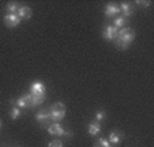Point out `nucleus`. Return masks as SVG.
<instances>
[{"label":"nucleus","instance_id":"obj_20","mask_svg":"<svg viewBox=\"0 0 154 147\" xmlns=\"http://www.w3.org/2000/svg\"><path fill=\"white\" fill-rule=\"evenodd\" d=\"M48 147H63V143L60 140H52Z\"/></svg>","mask_w":154,"mask_h":147},{"label":"nucleus","instance_id":"obj_4","mask_svg":"<svg viewBox=\"0 0 154 147\" xmlns=\"http://www.w3.org/2000/svg\"><path fill=\"white\" fill-rule=\"evenodd\" d=\"M117 34H119V29L115 27L113 25H108L105 26L104 32H102V35L106 41H115L117 38Z\"/></svg>","mask_w":154,"mask_h":147},{"label":"nucleus","instance_id":"obj_12","mask_svg":"<svg viewBox=\"0 0 154 147\" xmlns=\"http://www.w3.org/2000/svg\"><path fill=\"white\" fill-rule=\"evenodd\" d=\"M120 12L123 14V17H130L132 12H134V8H132V6H131L130 3H122L120 4Z\"/></svg>","mask_w":154,"mask_h":147},{"label":"nucleus","instance_id":"obj_5","mask_svg":"<svg viewBox=\"0 0 154 147\" xmlns=\"http://www.w3.org/2000/svg\"><path fill=\"white\" fill-rule=\"evenodd\" d=\"M48 132L51 133V135H68V136H72V132L71 131H64L63 127H61L59 123H53V124H51L49 127H48Z\"/></svg>","mask_w":154,"mask_h":147},{"label":"nucleus","instance_id":"obj_16","mask_svg":"<svg viewBox=\"0 0 154 147\" xmlns=\"http://www.w3.org/2000/svg\"><path fill=\"white\" fill-rule=\"evenodd\" d=\"M6 8H7V11H8L10 14H17L18 10H19V7H18V3H15V2H14V3H12V2H10V3L7 4Z\"/></svg>","mask_w":154,"mask_h":147},{"label":"nucleus","instance_id":"obj_17","mask_svg":"<svg viewBox=\"0 0 154 147\" xmlns=\"http://www.w3.org/2000/svg\"><path fill=\"white\" fill-rule=\"evenodd\" d=\"M15 104H17V106L19 108V109H22V108H29V105H27V101H26V98L25 97H19L17 100V101H15Z\"/></svg>","mask_w":154,"mask_h":147},{"label":"nucleus","instance_id":"obj_8","mask_svg":"<svg viewBox=\"0 0 154 147\" xmlns=\"http://www.w3.org/2000/svg\"><path fill=\"white\" fill-rule=\"evenodd\" d=\"M35 120H37L41 125H45V123H47L48 120H51L49 109H41L40 112L35 115Z\"/></svg>","mask_w":154,"mask_h":147},{"label":"nucleus","instance_id":"obj_7","mask_svg":"<svg viewBox=\"0 0 154 147\" xmlns=\"http://www.w3.org/2000/svg\"><path fill=\"white\" fill-rule=\"evenodd\" d=\"M105 17H108V18H113V17H116V15H119L120 14V7L119 6H116L115 3H109V4H106V7H105Z\"/></svg>","mask_w":154,"mask_h":147},{"label":"nucleus","instance_id":"obj_9","mask_svg":"<svg viewBox=\"0 0 154 147\" xmlns=\"http://www.w3.org/2000/svg\"><path fill=\"white\" fill-rule=\"evenodd\" d=\"M32 14H33L32 8H30V7H27V6L19 7V10H18V12H17V15L19 17V19H26V20L32 18Z\"/></svg>","mask_w":154,"mask_h":147},{"label":"nucleus","instance_id":"obj_18","mask_svg":"<svg viewBox=\"0 0 154 147\" xmlns=\"http://www.w3.org/2000/svg\"><path fill=\"white\" fill-rule=\"evenodd\" d=\"M19 116H20V109L18 106H14L11 110H10V117H11L12 120H17Z\"/></svg>","mask_w":154,"mask_h":147},{"label":"nucleus","instance_id":"obj_22","mask_svg":"<svg viewBox=\"0 0 154 147\" xmlns=\"http://www.w3.org/2000/svg\"><path fill=\"white\" fill-rule=\"evenodd\" d=\"M0 127H2V123H0Z\"/></svg>","mask_w":154,"mask_h":147},{"label":"nucleus","instance_id":"obj_19","mask_svg":"<svg viewBox=\"0 0 154 147\" xmlns=\"http://www.w3.org/2000/svg\"><path fill=\"white\" fill-rule=\"evenodd\" d=\"M104 118H105V112H104V110H98V112L96 113L97 123H98V121H101V120H104Z\"/></svg>","mask_w":154,"mask_h":147},{"label":"nucleus","instance_id":"obj_15","mask_svg":"<svg viewBox=\"0 0 154 147\" xmlns=\"http://www.w3.org/2000/svg\"><path fill=\"white\" fill-rule=\"evenodd\" d=\"M93 147H111V143L108 142V139L101 138V139H98V140L94 142V146Z\"/></svg>","mask_w":154,"mask_h":147},{"label":"nucleus","instance_id":"obj_11","mask_svg":"<svg viewBox=\"0 0 154 147\" xmlns=\"http://www.w3.org/2000/svg\"><path fill=\"white\" fill-rule=\"evenodd\" d=\"M123 139V133L119 132V131H112L109 133V138H108V142L112 144H119Z\"/></svg>","mask_w":154,"mask_h":147},{"label":"nucleus","instance_id":"obj_1","mask_svg":"<svg viewBox=\"0 0 154 147\" xmlns=\"http://www.w3.org/2000/svg\"><path fill=\"white\" fill-rule=\"evenodd\" d=\"M134 40H135L134 30L130 29V27H123V29L119 30V34H117V38L115 40V44L122 51H125V49H128V46L131 45V42Z\"/></svg>","mask_w":154,"mask_h":147},{"label":"nucleus","instance_id":"obj_21","mask_svg":"<svg viewBox=\"0 0 154 147\" xmlns=\"http://www.w3.org/2000/svg\"><path fill=\"white\" fill-rule=\"evenodd\" d=\"M135 3L139 4V6H142V7H149L150 6V2H140V0H137Z\"/></svg>","mask_w":154,"mask_h":147},{"label":"nucleus","instance_id":"obj_10","mask_svg":"<svg viewBox=\"0 0 154 147\" xmlns=\"http://www.w3.org/2000/svg\"><path fill=\"white\" fill-rule=\"evenodd\" d=\"M30 93H33V94H45V84L40 81L34 82L30 86Z\"/></svg>","mask_w":154,"mask_h":147},{"label":"nucleus","instance_id":"obj_14","mask_svg":"<svg viewBox=\"0 0 154 147\" xmlns=\"http://www.w3.org/2000/svg\"><path fill=\"white\" fill-rule=\"evenodd\" d=\"M125 23H127V19H125L124 17H116L115 18V22H113V26L120 30L122 27L125 26Z\"/></svg>","mask_w":154,"mask_h":147},{"label":"nucleus","instance_id":"obj_13","mask_svg":"<svg viewBox=\"0 0 154 147\" xmlns=\"http://www.w3.org/2000/svg\"><path fill=\"white\" fill-rule=\"evenodd\" d=\"M100 131H101L100 123L94 121V123H90V124H89V133H90L91 136H96L97 133H100Z\"/></svg>","mask_w":154,"mask_h":147},{"label":"nucleus","instance_id":"obj_2","mask_svg":"<svg viewBox=\"0 0 154 147\" xmlns=\"http://www.w3.org/2000/svg\"><path fill=\"white\" fill-rule=\"evenodd\" d=\"M66 112H67V109H66V105H64L63 102H56V104H53L52 106L49 108L51 120H53L55 123L63 120L64 116H66Z\"/></svg>","mask_w":154,"mask_h":147},{"label":"nucleus","instance_id":"obj_6","mask_svg":"<svg viewBox=\"0 0 154 147\" xmlns=\"http://www.w3.org/2000/svg\"><path fill=\"white\" fill-rule=\"evenodd\" d=\"M3 20H4L7 27H17L20 22L19 17H18L17 14H7L6 17L3 18Z\"/></svg>","mask_w":154,"mask_h":147},{"label":"nucleus","instance_id":"obj_3","mask_svg":"<svg viewBox=\"0 0 154 147\" xmlns=\"http://www.w3.org/2000/svg\"><path fill=\"white\" fill-rule=\"evenodd\" d=\"M23 97L26 98L29 108L38 106V105H41L44 102V100H45V94H33V93H27V94H25Z\"/></svg>","mask_w":154,"mask_h":147}]
</instances>
